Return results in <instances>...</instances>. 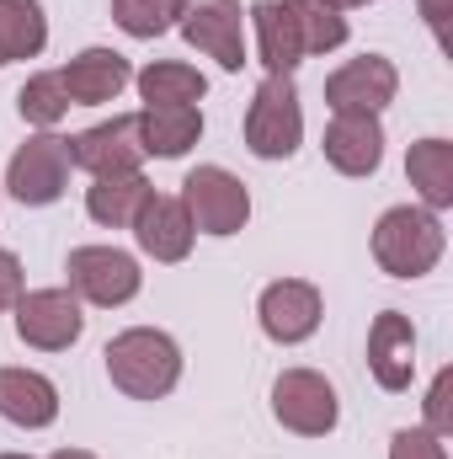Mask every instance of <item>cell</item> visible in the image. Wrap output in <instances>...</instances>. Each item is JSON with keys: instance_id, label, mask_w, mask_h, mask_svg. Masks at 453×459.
<instances>
[{"instance_id": "cell-33", "label": "cell", "mask_w": 453, "mask_h": 459, "mask_svg": "<svg viewBox=\"0 0 453 459\" xmlns=\"http://www.w3.org/2000/svg\"><path fill=\"white\" fill-rule=\"evenodd\" d=\"M0 459H32V455H0Z\"/></svg>"}, {"instance_id": "cell-2", "label": "cell", "mask_w": 453, "mask_h": 459, "mask_svg": "<svg viewBox=\"0 0 453 459\" xmlns=\"http://www.w3.org/2000/svg\"><path fill=\"white\" fill-rule=\"evenodd\" d=\"M368 246H373L379 273H389V278H400V283H416V278H427V273L443 262L449 230H443V214H432V209H422V204H395V209H384V214L373 220Z\"/></svg>"}, {"instance_id": "cell-3", "label": "cell", "mask_w": 453, "mask_h": 459, "mask_svg": "<svg viewBox=\"0 0 453 459\" xmlns=\"http://www.w3.org/2000/svg\"><path fill=\"white\" fill-rule=\"evenodd\" d=\"M304 144V102L294 75H261L256 97L245 102V150L256 160H288Z\"/></svg>"}, {"instance_id": "cell-12", "label": "cell", "mask_w": 453, "mask_h": 459, "mask_svg": "<svg viewBox=\"0 0 453 459\" xmlns=\"http://www.w3.org/2000/svg\"><path fill=\"white\" fill-rule=\"evenodd\" d=\"M70 160H75V171H91V177L139 171V166H144L139 113H113L107 123H91V128L70 134Z\"/></svg>"}, {"instance_id": "cell-29", "label": "cell", "mask_w": 453, "mask_h": 459, "mask_svg": "<svg viewBox=\"0 0 453 459\" xmlns=\"http://www.w3.org/2000/svg\"><path fill=\"white\" fill-rule=\"evenodd\" d=\"M21 294H27V267H21V256H16V251H5V246H0V310H11Z\"/></svg>"}, {"instance_id": "cell-9", "label": "cell", "mask_w": 453, "mask_h": 459, "mask_svg": "<svg viewBox=\"0 0 453 459\" xmlns=\"http://www.w3.org/2000/svg\"><path fill=\"white\" fill-rule=\"evenodd\" d=\"M11 316H16V337L32 347V352H64V347H75L86 337V305L64 283L27 289L11 305Z\"/></svg>"}, {"instance_id": "cell-18", "label": "cell", "mask_w": 453, "mask_h": 459, "mask_svg": "<svg viewBox=\"0 0 453 459\" xmlns=\"http://www.w3.org/2000/svg\"><path fill=\"white\" fill-rule=\"evenodd\" d=\"M245 27L256 32V59H261L267 75H294V70L310 59L288 0H256V5L245 11Z\"/></svg>"}, {"instance_id": "cell-7", "label": "cell", "mask_w": 453, "mask_h": 459, "mask_svg": "<svg viewBox=\"0 0 453 459\" xmlns=\"http://www.w3.org/2000/svg\"><path fill=\"white\" fill-rule=\"evenodd\" d=\"M272 422L294 438H331L341 428V395L321 368H283L272 379Z\"/></svg>"}, {"instance_id": "cell-27", "label": "cell", "mask_w": 453, "mask_h": 459, "mask_svg": "<svg viewBox=\"0 0 453 459\" xmlns=\"http://www.w3.org/2000/svg\"><path fill=\"white\" fill-rule=\"evenodd\" d=\"M453 368H438V379H432V390H427V401H422V428L427 433H438L443 444L453 438Z\"/></svg>"}, {"instance_id": "cell-16", "label": "cell", "mask_w": 453, "mask_h": 459, "mask_svg": "<svg viewBox=\"0 0 453 459\" xmlns=\"http://www.w3.org/2000/svg\"><path fill=\"white\" fill-rule=\"evenodd\" d=\"M59 385L43 374V368H27V363H5L0 368V417L21 433H43L59 422Z\"/></svg>"}, {"instance_id": "cell-5", "label": "cell", "mask_w": 453, "mask_h": 459, "mask_svg": "<svg viewBox=\"0 0 453 459\" xmlns=\"http://www.w3.org/2000/svg\"><path fill=\"white\" fill-rule=\"evenodd\" d=\"M64 278H70L64 289L81 305H97V310H123L144 289V267L123 246H75L64 256Z\"/></svg>"}, {"instance_id": "cell-14", "label": "cell", "mask_w": 453, "mask_h": 459, "mask_svg": "<svg viewBox=\"0 0 453 459\" xmlns=\"http://www.w3.org/2000/svg\"><path fill=\"white\" fill-rule=\"evenodd\" d=\"M368 374L384 395L411 390L416 379V326L400 310H379L368 326Z\"/></svg>"}, {"instance_id": "cell-25", "label": "cell", "mask_w": 453, "mask_h": 459, "mask_svg": "<svg viewBox=\"0 0 453 459\" xmlns=\"http://www.w3.org/2000/svg\"><path fill=\"white\" fill-rule=\"evenodd\" d=\"M288 11H294V22H299V38H304V54H310V59H315V54H337L341 43L352 38L346 16L331 11V5H321V0H288Z\"/></svg>"}, {"instance_id": "cell-13", "label": "cell", "mask_w": 453, "mask_h": 459, "mask_svg": "<svg viewBox=\"0 0 453 459\" xmlns=\"http://www.w3.org/2000/svg\"><path fill=\"white\" fill-rule=\"evenodd\" d=\"M384 117L373 113H331L326 134H321V150H326V166L363 182V177H379L384 166Z\"/></svg>"}, {"instance_id": "cell-8", "label": "cell", "mask_w": 453, "mask_h": 459, "mask_svg": "<svg viewBox=\"0 0 453 459\" xmlns=\"http://www.w3.org/2000/svg\"><path fill=\"white\" fill-rule=\"evenodd\" d=\"M176 32L187 38V48L209 54L219 70L240 75L251 65V43H245V5L240 0H182Z\"/></svg>"}, {"instance_id": "cell-1", "label": "cell", "mask_w": 453, "mask_h": 459, "mask_svg": "<svg viewBox=\"0 0 453 459\" xmlns=\"http://www.w3.org/2000/svg\"><path fill=\"white\" fill-rule=\"evenodd\" d=\"M102 363H107V379L113 390H123L128 401H166L176 385H182V342L160 326H128L117 332L113 342L102 347Z\"/></svg>"}, {"instance_id": "cell-20", "label": "cell", "mask_w": 453, "mask_h": 459, "mask_svg": "<svg viewBox=\"0 0 453 459\" xmlns=\"http://www.w3.org/2000/svg\"><path fill=\"white\" fill-rule=\"evenodd\" d=\"M133 86L144 108H198L209 97V75L182 59H150L144 70H133Z\"/></svg>"}, {"instance_id": "cell-11", "label": "cell", "mask_w": 453, "mask_h": 459, "mask_svg": "<svg viewBox=\"0 0 453 459\" xmlns=\"http://www.w3.org/2000/svg\"><path fill=\"white\" fill-rule=\"evenodd\" d=\"M400 97V70L389 54H357L337 65L326 75V108L331 113H373L384 117V108Z\"/></svg>"}, {"instance_id": "cell-4", "label": "cell", "mask_w": 453, "mask_h": 459, "mask_svg": "<svg viewBox=\"0 0 453 459\" xmlns=\"http://www.w3.org/2000/svg\"><path fill=\"white\" fill-rule=\"evenodd\" d=\"M70 171H75L70 139L54 134V128H43V134H27V144L11 150L0 193H11L21 209H48V204H59L70 193Z\"/></svg>"}, {"instance_id": "cell-28", "label": "cell", "mask_w": 453, "mask_h": 459, "mask_svg": "<svg viewBox=\"0 0 453 459\" xmlns=\"http://www.w3.org/2000/svg\"><path fill=\"white\" fill-rule=\"evenodd\" d=\"M389 459H449V444H443L438 433H427L422 422H416V428H395Z\"/></svg>"}, {"instance_id": "cell-17", "label": "cell", "mask_w": 453, "mask_h": 459, "mask_svg": "<svg viewBox=\"0 0 453 459\" xmlns=\"http://www.w3.org/2000/svg\"><path fill=\"white\" fill-rule=\"evenodd\" d=\"M59 81H64L70 108H107V102H117V97L133 86V65H128V54H117V48H81V54L59 70Z\"/></svg>"}, {"instance_id": "cell-23", "label": "cell", "mask_w": 453, "mask_h": 459, "mask_svg": "<svg viewBox=\"0 0 453 459\" xmlns=\"http://www.w3.org/2000/svg\"><path fill=\"white\" fill-rule=\"evenodd\" d=\"M48 48V11L43 0H0V70L38 59Z\"/></svg>"}, {"instance_id": "cell-32", "label": "cell", "mask_w": 453, "mask_h": 459, "mask_svg": "<svg viewBox=\"0 0 453 459\" xmlns=\"http://www.w3.org/2000/svg\"><path fill=\"white\" fill-rule=\"evenodd\" d=\"M48 459H97L91 449H59V455H48Z\"/></svg>"}, {"instance_id": "cell-6", "label": "cell", "mask_w": 453, "mask_h": 459, "mask_svg": "<svg viewBox=\"0 0 453 459\" xmlns=\"http://www.w3.org/2000/svg\"><path fill=\"white\" fill-rule=\"evenodd\" d=\"M182 209L198 235H214V240H229L251 225V187L229 171V166H192L182 177Z\"/></svg>"}, {"instance_id": "cell-26", "label": "cell", "mask_w": 453, "mask_h": 459, "mask_svg": "<svg viewBox=\"0 0 453 459\" xmlns=\"http://www.w3.org/2000/svg\"><path fill=\"white\" fill-rule=\"evenodd\" d=\"M176 16H182V0H113V22L139 43L166 38L176 27Z\"/></svg>"}, {"instance_id": "cell-24", "label": "cell", "mask_w": 453, "mask_h": 459, "mask_svg": "<svg viewBox=\"0 0 453 459\" xmlns=\"http://www.w3.org/2000/svg\"><path fill=\"white\" fill-rule=\"evenodd\" d=\"M16 113L27 128H59L64 117H70V97H64V81H59V70H38V75H27V86L16 91Z\"/></svg>"}, {"instance_id": "cell-15", "label": "cell", "mask_w": 453, "mask_h": 459, "mask_svg": "<svg viewBox=\"0 0 453 459\" xmlns=\"http://www.w3.org/2000/svg\"><path fill=\"white\" fill-rule=\"evenodd\" d=\"M128 230H133L139 251H144L150 262H160V267L187 262V256H192V240H198V230H192V220H187V209H182L176 193H150L144 209H139V220Z\"/></svg>"}, {"instance_id": "cell-21", "label": "cell", "mask_w": 453, "mask_h": 459, "mask_svg": "<svg viewBox=\"0 0 453 459\" xmlns=\"http://www.w3.org/2000/svg\"><path fill=\"white\" fill-rule=\"evenodd\" d=\"M203 139V108H139V144L144 160H182Z\"/></svg>"}, {"instance_id": "cell-34", "label": "cell", "mask_w": 453, "mask_h": 459, "mask_svg": "<svg viewBox=\"0 0 453 459\" xmlns=\"http://www.w3.org/2000/svg\"><path fill=\"white\" fill-rule=\"evenodd\" d=\"M0 198H5V193H0Z\"/></svg>"}, {"instance_id": "cell-19", "label": "cell", "mask_w": 453, "mask_h": 459, "mask_svg": "<svg viewBox=\"0 0 453 459\" xmlns=\"http://www.w3.org/2000/svg\"><path fill=\"white\" fill-rule=\"evenodd\" d=\"M406 177H411L422 209L449 214L453 209V139H443V134L416 139V144L406 150Z\"/></svg>"}, {"instance_id": "cell-22", "label": "cell", "mask_w": 453, "mask_h": 459, "mask_svg": "<svg viewBox=\"0 0 453 459\" xmlns=\"http://www.w3.org/2000/svg\"><path fill=\"white\" fill-rule=\"evenodd\" d=\"M150 177L144 171H113V177H91L86 187V214L97 220L102 230H128L139 220L144 198H150Z\"/></svg>"}, {"instance_id": "cell-31", "label": "cell", "mask_w": 453, "mask_h": 459, "mask_svg": "<svg viewBox=\"0 0 453 459\" xmlns=\"http://www.w3.org/2000/svg\"><path fill=\"white\" fill-rule=\"evenodd\" d=\"M321 5H331V11H341V16H346V11H357V5H373V0H321Z\"/></svg>"}, {"instance_id": "cell-10", "label": "cell", "mask_w": 453, "mask_h": 459, "mask_svg": "<svg viewBox=\"0 0 453 459\" xmlns=\"http://www.w3.org/2000/svg\"><path fill=\"white\" fill-rule=\"evenodd\" d=\"M256 321H261V337L278 347H299L310 342L326 321V294L310 283V278H272L261 294H256Z\"/></svg>"}, {"instance_id": "cell-30", "label": "cell", "mask_w": 453, "mask_h": 459, "mask_svg": "<svg viewBox=\"0 0 453 459\" xmlns=\"http://www.w3.org/2000/svg\"><path fill=\"white\" fill-rule=\"evenodd\" d=\"M416 11H422L427 32L438 38V48H449V16H453V0H416Z\"/></svg>"}]
</instances>
